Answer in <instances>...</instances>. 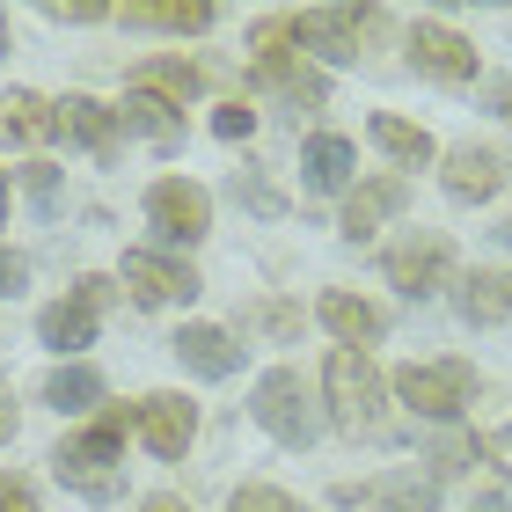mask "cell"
<instances>
[{"label": "cell", "instance_id": "cell-23", "mask_svg": "<svg viewBox=\"0 0 512 512\" xmlns=\"http://www.w3.org/2000/svg\"><path fill=\"white\" fill-rule=\"evenodd\" d=\"M374 147H381L388 161H403V169H425V161L439 154L425 125H410V118H388V110L374 118Z\"/></svg>", "mask_w": 512, "mask_h": 512}, {"label": "cell", "instance_id": "cell-39", "mask_svg": "<svg viewBox=\"0 0 512 512\" xmlns=\"http://www.w3.org/2000/svg\"><path fill=\"white\" fill-rule=\"evenodd\" d=\"M139 512H191V505H183V498H147Z\"/></svg>", "mask_w": 512, "mask_h": 512}, {"label": "cell", "instance_id": "cell-14", "mask_svg": "<svg viewBox=\"0 0 512 512\" xmlns=\"http://www.w3.org/2000/svg\"><path fill=\"white\" fill-rule=\"evenodd\" d=\"M132 425L147 432V447L161 461H183V447H191V432H198V410L183 403V395H147V403L132 410Z\"/></svg>", "mask_w": 512, "mask_h": 512}, {"label": "cell", "instance_id": "cell-33", "mask_svg": "<svg viewBox=\"0 0 512 512\" xmlns=\"http://www.w3.org/2000/svg\"><path fill=\"white\" fill-rule=\"evenodd\" d=\"M0 512H37V491L22 476H0Z\"/></svg>", "mask_w": 512, "mask_h": 512}, {"label": "cell", "instance_id": "cell-26", "mask_svg": "<svg viewBox=\"0 0 512 512\" xmlns=\"http://www.w3.org/2000/svg\"><path fill=\"white\" fill-rule=\"evenodd\" d=\"M439 498H432V483L425 476H395V483H381V491H366V512H432Z\"/></svg>", "mask_w": 512, "mask_h": 512}, {"label": "cell", "instance_id": "cell-13", "mask_svg": "<svg viewBox=\"0 0 512 512\" xmlns=\"http://www.w3.org/2000/svg\"><path fill=\"white\" fill-rule=\"evenodd\" d=\"M403 198H410V191H403V176H366L359 191L344 198L337 235H344V242H374V235H381V220H388V213H403Z\"/></svg>", "mask_w": 512, "mask_h": 512}, {"label": "cell", "instance_id": "cell-43", "mask_svg": "<svg viewBox=\"0 0 512 512\" xmlns=\"http://www.w3.org/2000/svg\"><path fill=\"white\" fill-rule=\"evenodd\" d=\"M505 125H512V96H505Z\"/></svg>", "mask_w": 512, "mask_h": 512}, {"label": "cell", "instance_id": "cell-10", "mask_svg": "<svg viewBox=\"0 0 512 512\" xmlns=\"http://www.w3.org/2000/svg\"><path fill=\"white\" fill-rule=\"evenodd\" d=\"M447 271H454V242H447V235H410V242L388 249V278H395L410 300L439 293V286H447Z\"/></svg>", "mask_w": 512, "mask_h": 512}, {"label": "cell", "instance_id": "cell-15", "mask_svg": "<svg viewBox=\"0 0 512 512\" xmlns=\"http://www.w3.org/2000/svg\"><path fill=\"white\" fill-rule=\"evenodd\" d=\"M59 132H74L96 161H118V147H125V118H118V110H103L96 96H66L59 103Z\"/></svg>", "mask_w": 512, "mask_h": 512}, {"label": "cell", "instance_id": "cell-22", "mask_svg": "<svg viewBox=\"0 0 512 512\" xmlns=\"http://www.w3.org/2000/svg\"><path fill=\"white\" fill-rule=\"evenodd\" d=\"M322 322H330L352 352H366V344L381 337V308H366V300H352V293H322Z\"/></svg>", "mask_w": 512, "mask_h": 512}, {"label": "cell", "instance_id": "cell-38", "mask_svg": "<svg viewBox=\"0 0 512 512\" xmlns=\"http://www.w3.org/2000/svg\"><path fill=\"white\" fill-rule=\"evenodd\" d=\"M469 512H512V498H505V491H491V498H476Z\"/></svg>", "mask_w": 512, "mask_h": 512}, {"label": "cell", "instance_id": "cell-36", "mask_svg": "<svg viewBox=\"0 0 512 512\" xmlns=\"http://www.w3.org/2000/svg\"><path fill=\"white\" fill-rule=\"evenodd\" d=\"M483 454H491V461H498V469L512 476V432H483Z\"/></svg>", "mask_w": 512, "mask_h": 512}, {"label": "cell", "instance_id": "cell-37", "mask_svg": "<svg viewBox=\"0 0 512 512\" xmlns=\"http://www.w3.org/2000/svg\"><path fill=\"white\" fill-rule=\"evenodd\" d=\"M15 439V395H8V374H0V447Z\"/></svg>", "mask_w": 512, "mask_h": 512}, {"label": "cell", "instance_id": "cell-17", "mask_svg": "<svg viewBox=\"0 0 512 512\" xmlns=\"http://www.w3.org/2000/svg\"><path fill=\"white\" fill-rule=\"evenodd\" d=\"M176 359L191 366V374H205V381H227L242 366V344L227 330H213V322H191V330H176Z\"/></svg>", "mask_w": 512, "mask_h": 512}, {"label": "cell", "instance_id": "cell-11", "mask_svg": "<svg viewBox=\"0 0 512 512\" xmlns=\"http://www.w3.org/2000/svg\"><path fill=\"white\" fill-rule=\"evenodd\" d=\"M410 59L425 66L432 81H447V88L476 81V44H469V37H454L447 22H417V30H410Z\"/></svg>", "mask_w": 512, "mask_h": 512}, {"label": "cell", "instance_id": "cell-6", "mask_svg": "<svg viewBox=\"0 0 512 512\" xmlns=\"http://www.w3.org/2000/svg\"><path fill=\"white\" fill-rule=\"evenodd\" d=\"M381 8H308V15H286V37L293 44H315L322 59H359V44L374 37Z\"/></svg>", "mask_w": 512, "mask_h": 512}, {"label": "cell", "instance_id": "cell-7", "mask_svg": "<svg viewBox=\"0 0 512 512\" xmlns=\"http://www.w3.org/2000/svg\"><path fill=\"white\" fill-rule=\"evenodd\" d=\"M110 308V278H74V293L52 300V308L37 315V337L52 344V352H81L88 337H96V315Z\"/></svg>", "mask_w": 512, "mask_h": 512}, {"label": "cell", "instance_id": "cell-16", "mask_svg": "<svg viewBox=\"0 0 512 512\" xmlns=\"http://www.w3.org/2000/svg\"><path fill=\"white\" fill-rule=\"evenodd\" d=\"M125 30H169V37H198L213 30V8L205 0H125L118 8Z\"/></svg>", "mask_w": 512, "mask_h": 512}, {"label": "cell", "instance_id": "cell-31", "mask_svg": "<svg viewBox=\"0 0 512 512\" xmlns=\"http://www.w3.org/2000/svg\"><path fill=\"white\" fill-rule=\"evenodd\" d=\"M103 15H118V8H103V0H52L44 8V22H103Z\"/></svg>", "mask_w": 512, "mask_h": 512}, {"label": "cell", "instance_id": "cell-8", "mask_svg": "<svg viewBox=\"0 0 512 512\" xmlns=\"http://www.w3.org/2000/svg\"><path fill=\"white\" fill-rule=\"evenodd\" d=\"M147 220L161 227V242H205V227H213V198H205L198 183H183V176H161L147 191Z\"/></svg>", "mask_w": 512, "mask_h": 512}, {"label": "cell", "instance_id": "cell-34", "mask_svg": "<svg viewBox=\"0 0 512 512\" xmlns=\"http://www.w3.org/2000/svg\"><path fill=\"white\" fill-rule=\"evenodd\" d=\"M22 278H30V264H22L15 249H0V300H15V293H22Z\"/></svg>", "mask_w": 512, "mask_h": 512}, {"label": "cell", "instance_id": "cell-2", "mask_svg": "<svg viewBox=\"0 0 512 512\" xmlns=\"http://www.w3.org/2000/svg\"><path fill=\"white\" fill-rule=\"evenodd\" d=\"M125 425H132V410H103L96 425H88L81 439H66V447L52 454V469L66 491H81V498H118V454H125Z\"/></svg>", "mask_w": 512, "mask_h": 512}, {"label": "cell", "instance_id": "cell-41", "mask_svg": "<svg viewBox=\"0 0 512 512\" xmlns=\"http://www.w3.org/2000/svg\"><path fill=\"white\" fill-rule=\"evenodd\" d=\"M0 220H8V183H0Z\"/></svg>", "mask_w": 512, "mask_h": 512}, {"label": "cell", "instance_id": "cell-24", "mask_svg": "<svg viewBox=\"0 0 512 512\" xmlns=\"http://www.w3.org/2000/svg\"><path fill=\"white\" fill-rule=\"evenodd\" d=\"M118 118H125V132H147L154 147H176V139H183V118H176V103H161V96H139V88L125 96V110H118Z\"/></svg>", "mask_w": 512, "mask_h": 512}, {"label": "cell", "instance_id": "cell-18", "mask_svg": "<svg viewBox=\"0 0 512 512\" xmlns=\"http://www.w3.org/2000/svg\"><path fill=\"white\" fill-rule=\"evenodd\" d=\"M0 139H8V147H44V139H59V103L30 96V88L0 96Z\"/></svg>", "mask_w": 512, "mask_h": 512}, {"label": "cell", "instance_id": "cell-35", "mask_svg": "<svg viewBox=\"0 0 512 512\" xmlns=\"http://www.w3.org/2000/svg\"><path fill=\"white\" fill-rule=\"evenodd\" d=\"M469 454H476L469 439H447V447H439L432 461H439V476H454V469H469Z\"/></svg>", "mask_w": 512, "mask_h": 512}, {"label": "cell", "instance_id": "cell-1", "mask_svg": "<svg viewBox=\"0 0 512 512\" xmlns=\"http://www.w3.org/2000/svg\"><path fill=\"white\" fill-rule=\"evenodd\" d=\"M322 395H330V417H337V432H352V439H388V410H381V366L366 359V352H330V366H322Z\"/></svg>", "mask_w": 512, "mask_h": 512}, {"label": "cell", "instance_id": "cell-40", "mask_svg": "<svg viewBox=\"0 0 512 512\" xmlns=\"http://www.w3.org/2000/svg\"><path fill=\"white\" fill-rule=\"evenodd\" d=\"M0 52H8V15H0Z\"/></svg>", "mask_w": 512, "mask_h": 512}, {"label": "cell", "instance_id": "cell-30", "mask_svg": "<svg viewBox=\"0 0 512 512\" xmlns=\"http://www.w3.org/2000/svg\"><path fill=\"white\" fill-rule=\"evenodd\" d=\"M213 132H220V139H249V132H256V110H249V103H220V110H213Z\"/></svg>", "mask_w": 512, "mask_h": 512}, {"label": "cell", "instance_id": "cell-4", "mask_svg": "<svg viewBox=\"0 0 512 512\" xmlns=\"http://www.w3.org/2000/svg\"><path fill=\"white\" fill-rule=\"evenodd\" d=\"M256 425H264L278 447H308V439L322 432V417H315V403H308V381L293 374V366H271L264 381H256Z\"/></svg>", "mask_w": 512, "mask_h": 512}, {"label": "cell", "instance_id": "cell-19", "mask_svg": "<svg viewBox=\"0 0 512 512\" xmlns=\"http://www.w3.org/2000/svg\"><path fill=\"white\" fill-rule=\"evenodd\" d=\"M300 169H308V191H344V183H352V169H359V154H352V139L322 132V139H308Z\"/></svg>", "mask_w": 512, "mask_h": 512}, {"label": "cell", "instance_id": "cell-3", "mask_svg": "<svg viewBox=\"0 0 512 512\" xmlns=\"http://www.w3.org/2000/svg\"><path fill=\"white\" fill-rule=\"evenodd\" d=\"M256 81L293 110H322V96H330V81H322L315 66H300L286 22H264V30H256Z\"/></svg>", "mask_w": 512, "mask_h": 512}, {"label": "cell", "instance_id": "cell-29", "mask_svg": "<svg viewBox=\"0 0 512 512\" xmlns=\"http://www.w3.org/2000/svg\"><path fill=\"white\" fill-rule=\"evenodd\" d=\"M249 322H264L271 337H300V308H286V300H264V308H249Z\"/></svg>", "mask_w": 512, "mask_h": 512}, {"label": "cell", "instance_id": "cell-42", "mask_svg": "<svg viewBox=\"0 0 512 512\" xmlns=\"http://www.w3.org/2000/svg\"><path fill=\"white\" fill-rule=\"evenodd\" d=\"M498 235H505V249H512V220H505V227H498Z\"/></svg>", "mask_w": 512, "mask_h": 512}, {"label": "cell", "instance_id": "cell-25", "mask_svg": "<svg viewBox=\"0 0 512 512\" xmlns=\"http://www.w3.org/2000/svg\"><path fill=\"white\" fill-rule=\"evenodd\" d=\"M44 403L66 410V417H74V410H96V403H103V374H96V366H59V374L44 381Z\"/></svg>", "mask_w": 512, "mask_h": 512}, {"label": "cell", "instance_id": "cell-28", "mask_svg": "<svg viewBox=\"0 0 512 512\" xmlns=\"http://www.w3.org/2000/svg\"><path fill=\"white\" fill-rule=\"evenodd\" d=\"M235 512H300V505L278 491V483H242V491H235Z\"/></svg>", "mask_w": 512, "mask_h": 512}, {"label": "cell", "instance_id": "cell-21", "mask_svg": "<svg viewBox=\"0 0 512 512\" xmlns=\"http://www.w3.org/2000/svg\"><path fill=\"white\" fill-rule=\"evenodd\" d=\"M461 322H512V271L461 278Z\"/></svg>", "mask_w": 512, "mask_h": 512}, {"label": "cell", "instance_id": "cell-32", "mask_svg": "<svg viewBox=\"0 0 512 512\" xmlns=\"http://www.w3.org/2000/svg\"><path fill=\"white\" fill-rule=\"evenodd\" d=\"M235 191H242V198L256 205V213H271V220H278V213H286V205H278V191H271V183H264V176H235Z\"/></svg>", "mask_w": 512, "mask_h": 512}, {"label": "cell", "instance_id": "cell-5", "mask_svg": "<svg viewBox=\"0 0 512 512\" xmlns=\"http://www.w3.org/2000/svg\"><path fill=\"white\" fill-rule=\"evenodd\" d=\"M395 395H403V403H410L417 417L447 425V417L469 410L476 374H469V359H425V366H403V374H395Z\"/></svg>", "mask_w": 512, "mask_h": 512}, {"label": "cell", "instance_id": "cell-27", "mask_svg": "<svg viewBox=\"0 0 512 512\" xmlns=\"http://www.w3.org/2000/svg\"><path fill=\"white\" fill-rule=\"evenodd\" d=\"M22 183H30V205H37V213H59V169H52V161H30Z\"/></svg>", "mask_w": 512, "mask_h": 512}, {"label": "cell", "instance_id": "cell-9", "mask_svg": "<svg viewBox=\"0 0 512 512\" xmlns=\"http://www.w3.org/2000/svg\"><path fill=\"white\" fill-rule=\"evenodd\" d=\"M125 286L139 308H169V300H198L205 278L191 264H176V256H154V249H132L125 256Z\"/></svg>", "mask_w": 512, "mask_h": 512}, {"label": "cell", "instance_id": "cell-20", "mask_svg": "<svg viewBox=\"0 0 512 512\" xmlns=\"http://www.w3.org/2000/svg\"><path fill=\"white\" fill-rule=\"evenodd\" d=\"M198 81H205V74H198V66H183V59H139V66H132V88H139V96H161V103H176V110L198 96Z\"/></svg>", "mask_w": 512, "mask_h": 512}, {"label": "cell", "instance_id": "cell-12", "mask_svg": "<svg viewBox=\"0 0 512 512\" xmlns=\"http://www.w3.org/2000/svg\"><path fill=\"white\" fill-rule=\"evenodd\" d=\"M505 154L498 147H454L447 154V169H439V183H447V198H461V205H483V198H498L505 191Z\"/></svg>", "mask_w": 512, "mask_h": 512}]
</instances>
